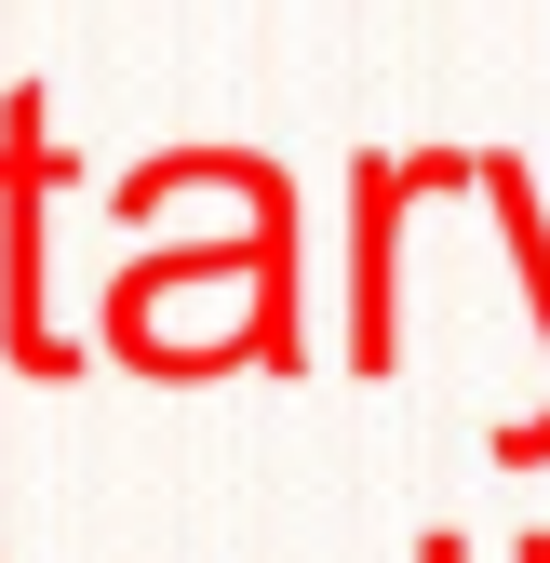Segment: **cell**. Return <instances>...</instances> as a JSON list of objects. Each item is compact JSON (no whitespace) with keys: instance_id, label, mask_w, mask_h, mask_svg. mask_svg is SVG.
<instances>
[{"instance_id":"277c9868","label":"cell","mask_w":550,"mask_h":563,"mask_svg":"<svg viewBox=\"0 0 550 563\" xmlns=\"http://www.w3.org/2000/svg\"><path fill=\"white\" fill-rule=\"evenodd\" d=\"M497 470H550V389L524 416H497Z\"/></svg>"},{"instance_id":"5b68a950","label":"cell","mask_w":550,"mask_h":563,"mask_svg":"<svg viewBox=\"0 0 550 563\" xmlns=\"http://www.w3.org/2000/svg\"><path fill=\"white\" fill-rule=\"evenodd\" d=\"M417 563H470V537H430V550H417Z\"/></svg>"},{"instance_id":"8992f818","label":"cell","mask_w":550,"mask_h":563,"mask_svg":"<svg viewBox=\"0 0 550 563\" xmlns=\"http://www.w3.org/2000/svg\"><path fill=\"white\" fill-rule=\"evenodd\" d=\"M510 563H550V537H524V550H510Z\"/></svg>"},{"instance_id":"7a4b0ae2","label":"cell","mask_w":550,"mask_h":563,"mask_svg":"<svg viewBox=\"0 0 550 563\" xmlns=\"http://www.w3.org/2000/svg\"><path fill=\"white\" fill-rule=\"evenodd\" d=\"M54 108L14 95L0 108V349H14L28 376H81L95 335L54 322Z\"/></svg>"},{"instance_id":"3957f363","label":"cell","mask_w":550,"mask_h":563,"mask_svg":"<svg viewBox=\"0 0 550 563\" xmlns=\"http://www.w3.org/2000/svg\"><path fill=\"white\" fill-rule=\"evenodd\" d=\"M430 175H443L430 148H417V162H403V148H363V162H350V363H363V376L403 363V268H389V255H403V216L430 201Z\"/></svg>"},{"instance_id":"6da1fadb","label":"cell","mask_w":550,"mask_h":563,"mask_svg":"<svg viewBox=\"0 0 550 563\" xmlns=\"http://www.w3.org/2000/svg\"><path fill=\"white\" fill-rule=\"evenodd\" d=\"M95 349L134 376H229V363L296 376L309 363V335H296V188L268 175L229 216V242H148L108 282Z\"/></svg>"}]
</instances>
